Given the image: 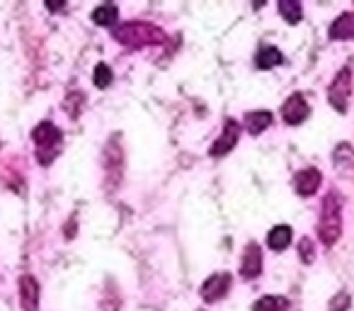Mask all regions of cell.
Returning a JSON list of instances; mask_svg holds the SVG:
<instances>
[{
	"label": "cell",
	"mask_w": 354,
	"mask_h": 311,
	"mask_svg": "<svg viewBox=\"0 0 354 311\" xmlns=\"http://www.w3.org/2000/svg\"><path fill=\"white\" fill-rule=\"evenodd\" d=\"M20 301L25 311H37L39 309V285L32 275L20 277Z\"/></svg>",
	"instance_id": "cell-10"
},
{
	"label": "cell",
	"mask_w": 354,
	"mask_h": 311,
	"mask_svg": "<svg viewBox=\"0 0 354 311\" xmlns=\"http://www.w3.org/2000/svg\"><path fill=\"white\" fill-rule=\"evenodd\" d=\"M117 136L119 134H114V139L104 148V170H107V180H112L109 190L122 183V143H117Z\"/></svg>",
	"instance_id": "cell-5"
},
{
	"label": "cell",
	"mask_w": 354,
	"mask_h": 311,
	"mask_svg": "<svg viewBox=\"0 0 354 311\" xmlns=\"http://www.w3.org/2000/svg\"><path fill=\"white\" fill-rule=\"evenodd\" d=\"M112 37L119 44L129 46V49H143V46L162 44L165 42V32L158 25L151 22H127L112 30Z\"/></svg>",
	"instance_id": "cell-1"
},
{
	"label": "cell",
	"mask_w": 354,
	"mask_h": 311,
	"mask_svg": "<svg viewBox=\"0 0 354 311\" xmlns=\"http://www.w3.org/2000/svg\"><path fill=\"white\" fill-rule=\"evenodd\" d=\"M349 98H352V66H342L328 88V103L339 114H344L349 107Z\"/></svg>",
	"instance_id": "cell-4"
},
{
	"label": "cell",
	"mask_w": 354,
	"mask_h": 311,
	"mask_svg": "<svg viewBox=\"0 0 354 311\" xmlns=\"http://www.w3.org/2000/svg\"><path fill=\"white\" fill-rule=\"evenodd\" d=\"M349 304H352L349 292H337V294L330 299V311H347Z\"/></svg>",
	"instance_id": "cell-23"
},
{
	"label": "cell",
	"mask_w": 354,
	"mask_h": 311,
	"mask_svg": "<svg viewBox=\"0 0 354 311\" xmlns=\"http://www.w3.org/2000/svg\"><path fill=\"white\" fill-rule=\"evenodd\" d=\"M308 114H310L308 103H306L304 95H299V93L291 95L284 103V107H281V117H284L286 124H301Z\"/></svg>",
	"instance_id": "cell-8"
},
{
	"label": "cell",
	"mask_w": 354,
	"mask_h": 311,
	"mask_svg": "<svg viewBox=\"0 0 354 311\" xmlns=\"http://www.w3.org/2000/svg\"><path fill=\"white\" fill-rule=\"evenodd\" d=\"M231 275L228 272H216V275H212L207 282L202 285V299L207 301V304H214V301L223 299L226 296V292L231 290Z\"/></svg>",
	"instance_id": "cell-7"
},
{
	"label": "cell",
	"mask_w": 354,
	"mask_h": 311,
	"mask_svg": "<svg viewBox=\"0 0 354 311\" xmlns=\"http://www.w3.org/2000/svg\"><path fill=\"white\" fill-rule=\"evenodd\" d=\"M262 272V253L257 243H248L245 253H243V263H241V275L245 280H255Z\"/></svg>",
	"instance_id": "cell-9"
},
{
	"label": "cell",
	"mask_w": 354,
	"mask_h": 311,
	"mask_svg": "<svg viewBox=\"0 0 354 311\" xmlns=\"http://www.w3.org/2000/svg\"><path fill=\"white\" fill-rule=\"evenodd\" d=\"M299 253H301V260H304L306 265H310V263L315 260V246H313V241H310L308 236H304L299 241Z\"/></svg>",
	"instance_id": "cell-22"
},
{
	"label": "cell",
	"mask_w": 354,
	"mask_h": 311,
	"mask_svg": "<svg viewBox=\"0 0 354 311\" xmlns=\"http://www.w3.org/2000/svg\"><path fill=\"white\" fill-rule=\"evenodd\" d=\"M294 188L301 197H310V195H315L320 188V173L315 168L301 170V173H296V178H294Z\"/></svg>",
	"instance_id": "cell-11"
},
{
	"label": "cell",
	"mask_w": 354,
	"mask_h": 311,
	"mask_svg": "<svg viewBox=\"0 0 354 311\" xmlns=\"http://www.w3.org/2000/svg\"><path fill=\"white\" fill-rule=\"evenodd\" d=\"M342 233V197L337 190H330L320 207V222H318V236L323 246L333 248L339 241Z\"/></svg>",
	"instance_id": "cell-2"
},
{
	"label": "cell",
	"mask_w": 354,
	"mask_h": 311,
	"mask_svg": "<svg viewBox=\"0 0 354 311\" xmlns=\"http://www.w3.org/2000/svg\"><path fill=\"white\" fill-rule=\"evenodd\" d=\"M272 124V112H267V109H260V112H248L245 114V129L252 134V136H257V134H262L267 127Z\"/></svg>",
	"instance_id": "cell-13"
},
{
	"label": "cell",
	"mask_w": 354,
	"mask_h": 311,
	"mask_svg": "<svg viewBox=\"0 0 354 311\" xmlns=\"http://www.w3.org/2000/svg\"><path fill=\"white\" fill-rule=\"evenodd\" d=\"M279 64H284V56H281V51L274 49V46H262L260 54H257V59H255V66L262 71L274 69V66H279Z\"/></svg>",
	"instance_id": "cell-16"
},
{
	"label": "cell",
	"mask_w": 354,
	"mask_h": 311,
	"mask_svg": "<svg viewBox=\"0 0 354 311\" xmlns=\"http://www.w3.org/2000/svg\"><path fill=\"white\" fill-rule=\"evenodd\" d=\"M330 39L335 42H344V39H354V15L352 12H344L337 20L330 25Z\"/></svg>",
	"instance_id": "cell-12"
},
{
	"label": "cell",
	"mask_w": 354,
	"mask_h": 311,
	"mask_svg": "<svg viewBox=\"0 0 354 311\" xmlns=\"http://www.w3.org/2000/svg\"><path fill=\"white\" fill-rule=\"evenodd\" d=\"M61 129L56 127L54 122H41L35 127L32 132V139H35V146H37V161L39 166H51L54 159L59 156L61 151Z\"/></svg>",
	"instance_id": "cell-3"
},
{
	"label": "cell",
	"mask_w": 354,
	"mask_h": 311,
	"mask_svg": "<svg viewBox=\"0 0 354 311\" xmlns=\"http://www.w3.org/2000/svg\"><path fill=\"white\" fill-rule=\"evenodd\" d=\"M83 103H85V95L83 93H68V98L64 100V109L73 119H78L80 117V109H83Z\"/></svg>",
	"instance_id": "cell-20"
},
{
	"label": "cell",
	"mask_w": 354,
	"mask_h": 311,
	"mask_svg": "<svg viewBox=\"0 0 354 311\" xmlns=\"http://www.w3.org/2000/svg\"><path fill=\"white\" fill-rule=\"evenodd\" d=\"M279 12H281V17L289 22V25H299L301 15H304V10H301V3H294V0H281Z\"/></svg>",
	"instance_id": "cell-19"
},
{
	"label": "cell",
	"mask_w": 354,
	"mask_h": 311,
	"mask_svg": "<svg viewBox=\"0 0 354 311\" xmlns=\"http://www.w3.org/2000/svg\"><path fill=\"white\" fill-rule=\"evenodd\" d=\"M291 229L289 226H274L270 233H267V246L272 248V251H286L289 248V243H291Z\"/></svg>",
	"instance_id": "cell-14"
},
{
	"label": "cell",
	"mask_w": 354,
	"mask_h": 311,
	"mask_svg": "<svg viewBox=\"0 0 354 311\" xmlns=\"http://www.w3.org/2000/svg\"><path fill=\"white\" fill-rule=\"evenodd\" d=\"M286 309H289V301L284 296H262L252 306V311H286Z\"/></svg>",
	"instance_id": "cell-18"
},
{
	"label": "cell",
	"mask_w": 354,
	"mask_h": 311,
	"mask_svg": "<svg viewBox=\"0 0 354 311\" xmlns=\"http://www.w3.org/2000/svg\"><path fill=\"white\" fill-rule=\"evenodd\" d=\"M112 83V69L107 64H97L95 66V85L97 88H107Z\"/></svg>",
	"instance_id": "cell-21"
},
{
	"label": "cell",
	"mask_w": 354,
	"mask_h": 311,
	"mask_svg": "<svg viewBox=\"0 0 354 311\" xmlns=\"http://www.w3.org/2000/svg\"><path fill=\"white\" fill-rule=\"evenodd\" d=\"M238 139H241V124H238L236 119H226L221 136L216 139V143H214L209 153H212L214 159H221V156H226L228 151H233V148H236Z\"/></svg>",
	"instance_id": "cell-6"
},
{
	"label": "cell",
	"mask_w": 354,
	"mask_h": 311,
	"mask_svg": "<svg viewBox=\"0 0 354 311\" xmlns=\"http://www.w3.org/2000/svg\"><path fill=\"white\" fill-rule=\"evenodd\" d=\"M117 20H119V10H117V6H112V3H107V6H100V8H95V10H93V22H95V25L112 27Z\"/></svg>",
	"instance_id": "cell-17"
},
{
	"label": "cell",
	"mask_w": 354,
	"mask_h": 311,
	"mask_svg": "<svg viewBox=\"0 0 354 311\" xmlns=\"http://www.w3.org/2000/svg\"><path fill=\"white\" fill-rule=\"evenodd\" d=\"M333 163L339 170H352L354 168V148L349 143H337L333 151Z\"/></svg>",
	"instance_id": "cell-15"
}]
</instances>
